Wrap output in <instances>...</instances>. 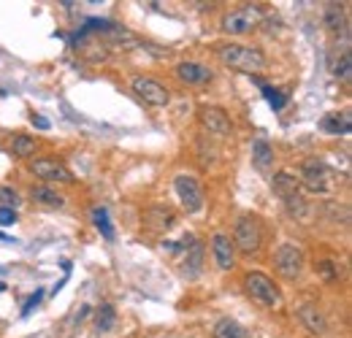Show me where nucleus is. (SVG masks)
Returning a JSON list of instances; mask_svg holds the SVG:
<instances>
[{"label": "nucleus", "mask_w": 352, "mask_h": 338, "mask_svg": "<svg viewBox=\"0 0 352 338\" xmlns=\"http://www.w3.org/2000/svg\"><path fill=\"white\" fill-rule=\"evenodd\" d=\"M103 33H106V38H109L112 44H117V47H122V49H133V47H138V38H136L133 33H127L125 27H117V25H112V22H106Z\"/></svg>", "instance_id": "obj_17"}, {"label": "nucleus", "mask_w": 352, "mask_h": 338, "mask_svg": "<svg viewBox=\"0 0 352 338\" xmlns=\"http://www.w3.org/2000/svg\"><path fill=\"white\" fill-rule=\"evenodd\" d=\"M309 192L323 195L334 187V170L328 168L323 160H306L301 168V179H298Z\"/></svg>", "instance_id": "obj_2"}, {"label": "nucleus", "mask_w": 352, "mask_h": 338, "mask_svg": "<svg viewBox=\"0 0 352 338\" xmlns=\"http://www.w3.org/2000/svg\"><path fill=\"white\" fill-rule=\"evenodd\" d=\"M38 300H41V292H36V295H33V298L25 303V314H30V311H33V306H36Z\"/></svg>", "instance_id": "obj_32"}, {"label": "nucleus", "mask_w": 352, "mask_h": 338, "mask_svg": "<svg viewBox=\"0 0 352 338\" xmlns=\"http://www.w3.org/2000/svg\"><path fill=\"white\" fill-rule=\"evenodd\" d=\"M323 130L328 133H336V135H347L352 130V116L350 112H342V114H328L323 119Z\"/></svg>", "instance_id": "obj_18"}, {"label": "nucleus", "mask_w": 352, "mask_h": 338, "mask_svg": "<svg viewBox=\"0 0 352 338\" xmlns=\"http://www.w3.org/2000/svg\"><path fill=\"white\" fill-rule=\"evenodd\" d=\"M176 76L187 84H203V81H212V70L203 68L201 62H179L176 65Z\"/></svg>", "instance_id": "obj_13"}, {"label": "nucleus", "mask_w": 352, "mask_h": 338, "mask_svg": "<svg viewBox=\"0 0 352 338\" xmlns=\"http://www.w3.org/2000/svg\"><path fill=\"white\" fill-rule=\"evenodd\" d=\"M263 95L268 98V103H271L274 109H282V106L288 103V101H285V98H282V95H279L277 90H271V87H266V84H263Z\"/></svg>", "instance_id": "obj_30"}, {"label": "nucleus", "mask_w": 352, "mask_h": 338, "mask_svg": "<svg viewBox=\"0 0 352 338\" xmlns=\"http://www.w3.org/2000/svg\"><path fill=\"white\" fill-rule=\"evenodd\" d=\"M274 265L285 279H298L303 271V255L295 244H282L274 255Z\"/></svg>", "instance_id": "obj_7"}, {"label": "nucleus", "mask_w": 352, "mask_h": 338, "mask_svg": "<svg viewBox=\"0 0 352 338\" xmlns=\"http://www.w3.org/2000/svg\"><path fill=\"white\" fill-rule=\"evenodd\" d=\"M234 249L238 252H244V255H252V252H257L260 249V244H263V230H260V222L255 220V217H241L238 222H236V230H234Z\"/></svg>", "instance_id": "obj_3"}, {"label": "nucleus", "mask_w": 352, "mask_h": 338, "mask_svg": "<svg viewBox=\"0 0 352 338\" xmlns=\"http://www.w3.org/2000/svg\"><path fill=\"white\" fill-rule=\"evenodd\" d=\"M257 22H260V8L244 5V8L231 11V14L223 19V30L231 33V36H244V33H249Z\"/></svg>", "instance_id": "obj_6"}, {"label": "nucleus", "mask_w": 352, "mask_h": 338, "mask_svg": "<svg viewBox=\"0 0 352 338\" xmlns=\"http://www.w3.org/2000/svg\"><path fill=\"white\" fill-rule=\"evenodd\" d=\"M30 198L33 200H38V203H44V206H62L65 200H62V195H58V192H52L49 187H36L33 192H30Z\"/></svg>", "instance_id": "obj_22"}, {"label": "nucleus", "mask_w": 352, "mask_h": 338, "mask_svg": "<svg viewBox=\"0 0 352 338\" xmlns=\"http://www.w3.org/2000/svg\"><path fill=\"white\" fill-rule=\"evenodd\" d=\"M252 160H255V166L263 170L271 166V160H274V149H271V144L266 141V138H257L255 144H252Z\"/></svg>", "instance_id": "obj_19"}, {"label": "nucleus", "mask_w": 352, "mask_h": 338, "mask_svg": "<svg viewBox=\"0 0 352 338\" xmlns=\"http://www.w3.org/2000/svg\"><path fill=\"white\" fill-rule=\"evenodd\" d=\"M212 252H214V260H217V265H220L223 271H231L236 265V249L228 235H220V233H217V235L212 238Z\"/></svg>", "instance_id": "obj_11"}, {"label": "nucleus", "mask_w": 352, "mask_h": 338, "mask_svg": "<svg viewBox=\"0 0 352 338\" xmlns=\"http://www.w3.org/2000/svg\"><path fill=\"white\" fill-rule=\"evenodd\" d=\"M14 222H16V211H14V209H3V206H0V225L8 227V225H14Z\"/></svg>", "instance_id": "obj_31"}, {"label": "nucleus", "mask_w": 352, "mask_h": 338, "mask_svg": "<svg viewBox=\"0 0 352 338\" xmlns=\"http://www.w3.org/2000/svg\"><path fill=\"white\" fill-rule=\"evenodd\" d=\"M271 190H274V195H279L282 200H290L295 195H301V192H298V190H301V181L295 179L290 170H279V173L271 176Z\"/></svg>", "instance_id": "obj_12"}, {"label": "nucleus", "mask_w": 352, "mask_h": 338, "mask_svg": "<svg viewBox=\"0 0 352 338\" xmlns=\"http://www.w3.org/2000/svg\"><path fill=\"white\" fill-rule=\"evenodd\" d=\"M220 60L225 65H231L234 70L249 73V76L266 70V57H263V52L255 49V47H244V44H225V47H220Z\"/></svg>", "instance_id": "obj_1"}, {"label": "nucleus", "mask_w": 352, "mask_h": 338, "mask_svg": "<svg viewBox=\"0 0 352 338\" xmlns=\"http://www.w3.org/2000/svg\"><path fill=\"white\" fill-rule=\"evenodd\" d=\"M298 317H301V322L306 325V330L309 333H314V336H323L325 330H328V322H325V317H323V311L317 309V306H301L298 309Z\"/></svg>", "instance_id": "obj_14"}, {"label": "nucleus", "mask_w": 352, "mask_h": 338, "mask_svg": "<svg viewBox=\"0 0 352 338\" xmlns=\"http://www.w3.org/2000/svg\"><path fill=\"white\" fill-rule=\"evenodd\" d=\"M214 338H247V330L231 320V317H225V320H220L217 325H214Z\"/></svg>", "instance_id": "obj_20"}, {"label": "nucleus", "mask_w": 352, "mask_h": 338, "mask_svg": "<svg viewBox=\"0 0 352 338\" xmlns=\"http://www.w3.org/2000/svg\"><path fill=\"white\" fill-rule=\"evenodd\" d=\"M33 125H36L38 130H47V127H49V119H44V116H33Z\"/></svg>", "instance_id": "obj_33"}, {"label": "nucleus", "mask_w": 352, "mask_h": 338, "mask_svg": "<svg viewBox=\"0 0 352 338\" xmlns=\"http://www.w3.org/2000/svg\"><path fill=\"white\" fill-rule=\"evenodd\" d=\"M114 320H117V311H114V306H109V303H103V306L98 309V314H95V325H98L101 333L112 330V328H114Z\"/></svg>", "instance_id": "obj_21"}, {"label": "nucleus", "mask_w": 352, "mask_h": 338, "mask_svg": "<svg viewBox=\"0 0 352 338\" xmlns=\"http://www.w3.org/2000/svg\"><path fill=\"white\" fill-rule=\"evenodd\" d=\"M92 220H95V227L103 233L106 241H114V227L109 222V211H106V209H95V211H92Z\"/></svg>", "instance_id": "obj_24"}, {"label": "nucleus", "mask_w": 352, "mask_h": 338, "mask_svg": "<svg viewBox=\"0 0 352 338\" xmlns=\"http://www.w3.org/2000/svg\"><path fill=\"white\" fill-rule=\"evenodd\" d=\"M0 203H3V209H14L19 203V195L11 187H0Z\"/></svg>", "instance_id": "obj_29"}, {"label": "nucleus", "mask_w": 352, "mask_h": 338, "mask_svg": "<svg viewBox=\"0 0 352 338\" xmlns=\"http://www.w3.org/2000/svg\"><path fill=\"white\" fill-rule=\"evenodd\" d=\"M285 206H288V211L293 214V217H303L306 214V200L301 198V195H295L290 200H285Z\"/></svg>", "instance_id": "obj_28"}, {"label": "nucleus", "mask_w": 352, "mask_h": 338, "mask_svg": "<svg viewBox=\"0 0 352 338\" xmlns=\"http://www.w3.org/2000/svg\"><path fill=\"white\" fill-rule=\"evenodd\" d=\"M201 125H203L212 135H220V138L231 135V119H228V114L223 112V109H214V106L203 109V112H201Z\"/></svg>", "instance_id": "obj_10"}, {"label": "nucleus", "mask_w": 352, "mask_h": 338, "mask_svg": "<svg viewBox=\"0 0 352 338\" xmlns=\"http://www.w3.org/2000/svg\"><path fill=\"white\" fill-rule=\"evenodd\" d=\"M317 274L323 276V279H336V274H339V265L336 263H331V260H323V263H317Z\"/></svg>", "instance_id": "obj_27"}, {"label": "nucleus", "mask_w": 352, "mask_h": 338, "mask_svg": "<svg viewBox=\"0 0 352 338\" xmlns=\"http://www.w3.org/2000/svg\"><path fill=\"white\" fill-rule=\"evenodd\" d=\"M325 27H328V30H342V27H344V8H342V5L331 3V5L325 8Z\"/></svg>", "instance_id": "obj_23"}, {"label": "nucleus", "mask_w": 352, "mask_h": 338, "mask_svg": "<svg viewBox=\"0 0 352 338\" xmlns=\"http://www.w3.org/2000/svg\"><path fill=\"white\" fill-rule=\"evenodd\" d=\"M11 152H14L16 157H30V155L36 152V141H33L30 135H16V138H14Z\"/></svg>", "instance_id": "obj_25"}, {"label": "nucleus", "mask_w": 352, "mask_h": 338, "mask_svg": "<svg viewBox=\"0 0 352 338\" xmlns=\"http://www.w3.org/2000/svg\"><path fill=\"white\" fill-rule=\"evenodd\" d=\"M244 289L260 306H277L279 303V289H277V284L271 282L266 274H257V271L247 274L244 276Z\"/></svg>", "instance_id": "obj_4"}, {"label": "nucleus", "mask_w": 352, "mask_h": 338, "mask_svg": "<svg viewBox=\"0 0 352 338\" xmlns=\"http://www.w3.org/2000/svg\"><path fill=\"white\" fill-rule=\"evenodd\" d=\"M3 289H5V284H3V282H0V292H3Z\"/></svg>", "instance_id": "obj_34"}, {"label": "nucleus", "mask_w": 352, "mask_h": 338, "mask_svg": "<svg viewBox=\"0 0 352 338\" xmlns=\"http://www.w3.org/2000/svg\"><path fill=\"white\" fill-rule=\"evenodd\" d=\"M201 265H203V244H190L187 246V257H184V276L187 279H198L201 276Z\"/></svg>", "instance_id": "obj_15"}, {"label": "nucleus", "mask_w": 352, "mask_h": 338, "mask_svg": "<svg viewBox=\"0 0 352 338\" xmlns=\"http://www.w3.org/2000/svg\"><path fill=\"white\" fill-rule=\"evenodd\" d=\"M144 222L152 227V230H168V227H174L176 217L171 209L158 206V209H149V211L144 214Z\"/></svg>", "instance_id": "obj_16"}, {"label": "nucleus", "mask_w": 352, "mask_h": 338, "mask_svg": "<svg viewBox=\"0 0 352 338\" xmlns=\"http://www.w3.org/2000/svg\"><path fill=\"white\" fill-rule=\"evenodd\" d=\"M133 92L144 101V103H149V106H168V101H171V92H168V87H163L160 81H155V79H147V76H136L133 79Z\"/></svg>", "instance_id": "obj_5"}, {"label": "nucleus", "mask_w": 352, "mask_h": 338, "mask_svg": "<svg viewBox=\"0 0 352 338\" xmlns=\"http://www.w3.org/2000/svg\"><path fill=\"white\" fill-rule=\"evenodd\" d=\"M334 73H336V79L350 81V76H352V55H350V52H344V55L339 57V62H336Z\"/></svg>", "instance_id": "obj_26"}, {"label": "nucleus", "mask_w": 352, "mask_h": 338, "mask_svg": "<svg viewBox=\"0 0 352 338\" xmlns=\"http://www.w3.org/2000/svg\"><path fill=\"white\" fill-rule=\"evenodd\" d=\"M174 187H176L179 200H181V206H184L190 214H195V211L203 209V192H201V184H198L192 176H184V173L176 176Z\"/></svg>", "instance_id": "obj_8"}, {"label": "nucleus", "mask_w": 352, "mask_h": 338, "mask_svg": "<svg viewBox=\"0 0 352 338\" xmlns=\"http://www.w3.org/2000/svg\"><path fill=\"white\" fill-rule=\"evenodd\" d=\"M30 170L38 176V179H47V181H62V184H71L73 181V173L65 168L58 160H49V157H41V160H33Z\"/></svg>", "instance_id": "obj_9"}]
</instances>
